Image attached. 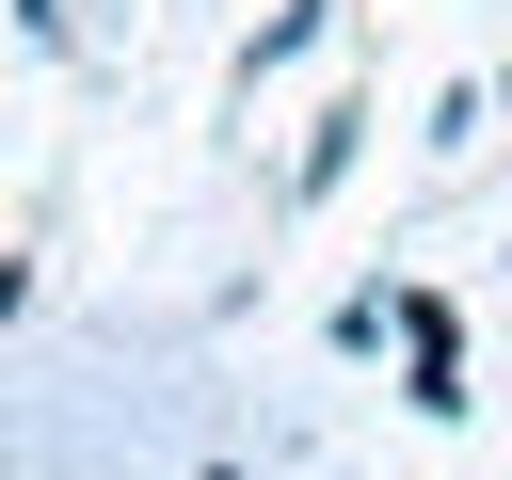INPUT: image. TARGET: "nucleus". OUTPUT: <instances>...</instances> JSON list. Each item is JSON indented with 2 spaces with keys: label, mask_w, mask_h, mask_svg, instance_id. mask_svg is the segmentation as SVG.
I'll return each instance as SVG.
<instances>
[{
  "label": "nucleus",
  "mask_w": 512,
  "mask_h": 480,
  "mask_svg": "<svg viewBox=\"0 0 512 480\" xmlns=\"http://www.w3.org/2000/svg\"><path fill=\"white\" fill-rule=\"evenodd\" d=\"M16 16H32V32H64V0H16Z\"/></svg>",
  "instance_id": "4"
},
{
  "label": "nucleus",
  "mask_w": 512,
  "mask_h": 480,
  "mask_svg": "<svg viewBox=\"0 0 512 480\" xmlns=\"http://www.w3.org/2000/svg\"><path fill=\"white\" fill-rule=\"evenodd\" d=\"M304 32H320V0H288V16H256V48H240V80H272V64L304 48Z\"/></svg>",
  "instance_id": "3"
},
{
  "label": "nucleus",
  "mask_w": 512,
  "mask_h": 480,
  "mask_svg": "<svg viewBox=\"0 0 512 480\" xmlns=\"http://www.w3.org/2000/svg\"><path fill=\"white\" fill-rule=\"evenodd\" d=\"M368 128H384V112H368V96H352V112H336V128H320V144H304V192H336V176H352V144H368Z\"/></svg>",
  "instance_id": "2"
},
{
  "label": "nucleus",
  "mask_w": 512,
  "mask_h": 480,
  "mask_svg": "<svg viewBox=\"0 0 512 480\" xmlns=\"http://www.w3.org/2000/svg\"><path fill=\"white\" fill-rule=\"evenodd\" d=\"M400 352H416V416H464V336L432 288H400Z\"/></svg>",
  "instance_id": "1"
}]
</instances>
